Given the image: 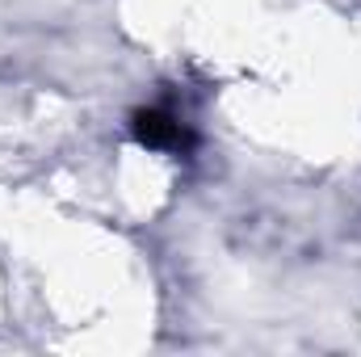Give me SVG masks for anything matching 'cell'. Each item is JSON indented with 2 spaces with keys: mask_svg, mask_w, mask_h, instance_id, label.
<instances>
[{
  "mask_svg": "<svg viewBox=\"0 0 361 357\" xmlns=\"http://www.w3.org/2000/svg\"><path fill=\"white\" fill-rule=\"evenodd\" d=\"M130 135H135V143H143V147H152V152H189V147H193L189 126L180 122L177 114L160 109V105L135 109V114H130Z\"/></svg>",
  "mask_w": 361,
  "mask_h": 357,
  "instance_id": "6da1fadb",
  "label": "cell"
}]
</instances>
